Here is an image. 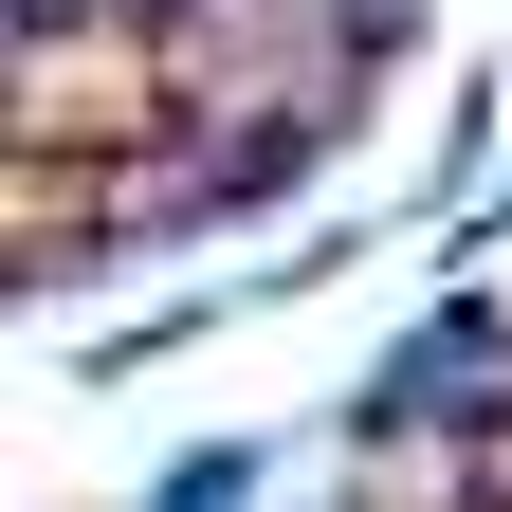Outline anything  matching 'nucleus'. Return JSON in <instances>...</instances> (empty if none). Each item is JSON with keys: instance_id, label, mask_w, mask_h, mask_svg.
<instances>
[{"instance_id": "obj_1", "label": "nucleus", "mask_w": 512, "mask_h": 512, "mask_svg": "<svg viewBox=\"0 0 512 512\" xmlns=\"http://www.w3.org/2000/svg\"><path fill=\"white\" fill-rule=\"evenodd\" d=\"M366 421H512V311H439V330L366 384Z\"/></svg>"}, {"instance_id": "obj_2", "label": "nucleus", "mask_w": 512, "mask_h": 512, "mask_svg": "<svg viewBox=\"0 0 512 512\" xmlns=\"http://www.w3.org/2000/svg\"><path fill=\"white\" fill-rule=\"evenodd\" d=\"M238 476H256V458H238V439H202V458H183V476H165V512H238Z\"/></svg>"}, {"instance_id": "obj_3", "label": "nucleus", "mask_w": 512, "mask_h": 512, "mask_svg": "<svg viewBox=\"0 0 512 512\" xmlns=\"http://www.w3.org/2000/svg\"><path fill=\"white\" fill-rule=\"evenodd\" d=\"M421 19V0H348V55H384V37H403Z\"/></svg>"}]
</instances>
